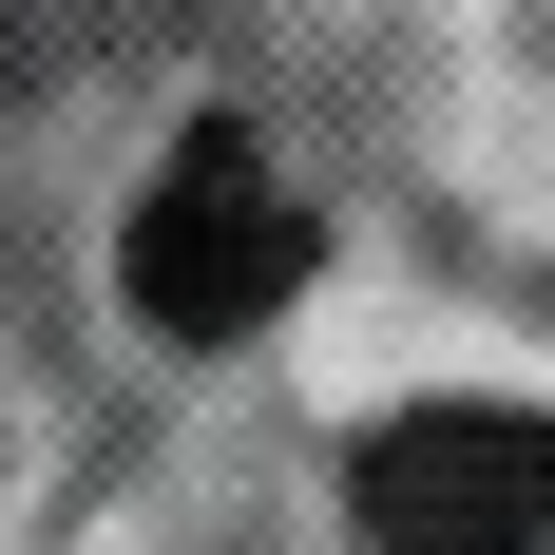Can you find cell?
Segmentation results:
<instances>
[{"mask_svg":"<svg viewBox=\"0 0 555 555\" xmlns=\"http://www.w3.org/2000/svg\"><path fill=\"white\" fill-rule=\"evenodd\" d=\"M115 269H134V326L172 345H249L307 287V211H287V172L249 115H192L154 154V192H134V230H115Z\"/></svg>","mask_w":555,"mask_h":555,"instance_id":"obj_1","label":"cell"},{"mask_svg":"<svg viewBox=\"0 0 555 555\" xmlns=\"http://www.w3.org/2000/svg\"><path fill=\"white\" fill-rule=\"evenodd\" d=\"M345 499L384 555H555V422L517 402H422L345 460Z\"/></svg>","mask_w":555,"mask_h":555,"instance_id":"obj_2","label":"cell"}]
</instances>
